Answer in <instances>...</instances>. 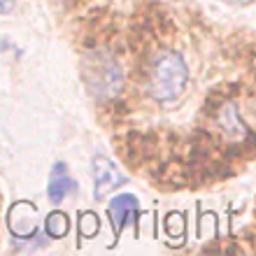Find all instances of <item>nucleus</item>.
Masks as SVG:
<instances>
[{"label": "nucleus", "instance_id": "obj_8", "mask_svg": "<svg viewBox=\"0 0 256 256\" xmlns=\"http://www.w3.org/2000/svg\"><path fill=\"white\" fill-rule=\"evenodd\" d=\"M14 0H0V14H10L14 10Z\"/></svg>", "mask_w": 256, "mask_h": 256}, {"label": "nucleus", "instance_id": "obj_7", "mask_svg": "<svg viewBox=\"0 0 256 256\" xmlns=\"http://www.w3.org/2000/svg\"><path fill=\"white\" fill-rule=\"evenodd\" d=\"M98 228H100V222H98V216L94 214V212H84L80 219V233L84 238H94L96 233H98Z\"/></svg>", "mask_w": 256, "mask_h": 256}, {"label": "nucleus", "instance_id": "obj_5", "mask_svg": "<svg viewBox=\"0 0 256 256\" xmlns=\"http://www.w3.org/2000/svg\"><path fill=\"white\" fill-rule=\"evenodd\" d=\"M74 191H80L77 182H74L72 177L68 175V168L66 163H56L54 168H52V175H49V184H47V196L52 202H61L66 196L74 194Z\"/></svg>", "mask_w": 256, "mask_h": 256}, {"label": "nucleus", "instance_id": "obj_9", "mask_svg": "<svg viewBox=\"0 0 256 256\" xmlns=\"http://www.w3.org/2000/svg\"><path fill=\"white\" fill-rule=\"evenodd\" d=\"M228 2H252V0H228Z\"/></svg>", "mask_w": 256, "mask_h": 256}, {"label": "nucleus", "instance_id": "obj_2", "mask_svg": "<svg viewBox=\"0 0 256 256\" xmlns=\"http://www.w3.org/2000/svg\"><path fill=\"white\" fill-rule=\"evenodd\" d=\"M82 77L96 98H112L122 91L124 84L122 66L108 52H88L82 61Z\"/></svg>", "mask_w": 256, "mask_h": 256}, {"label": "nucleus", "instance_id": "obj_1", "mask_svg": "<svg viewBox=\"0 0 256 256\" xmlns=\"http://www.w3.org/2000/svg\"><path fill=\"white\" fill-rule=\"evenodd\" d=\"M189 82V68L177 52H166L154 61L149 74V96L158 102L180 98Z\"/></svg>", "mask_w": 256, "mask_h": 256}, {"label": "nucleus", "instance_id": "obj_3", "mask_svg": "<svg viewBox=\"0 0 256 256\" xmlns=\"http://www.w3.org/2000/svg\"><path fill=\"white\" fill-rule=\"evenodd\" d=\"M91 172H94V196L96 200H102L110 191L126 184V175L116 168L114 163L105 156H96L91 161Z\"/></svg>", "mask_w": 256, "mask_h": 256}, {"label": "nucleus", "instance_id": "obj_4", "mask_svg": "<svg viewBox=\"0 0 256 256\" xmlns=\"http://www.w3.org/2000/svg\"><path fill=\"white\" fill-rule=\"evenodd\" d=\"M138 212H140V200L133 194H119L110 200L108 216H110V222H112V228H114L116 238L122 236V230L126 228L128 224L135 222Z\"/></svg>", "mask_w": 256, "mask_h": 256}, {"label": "nucleus", "instance_id": "obj_6", "mask_svg": "<svg viewBox=\"0 0 256 256\" xmlns=\"http://www.w3.org/2000/svg\"><path fill=\"white\" fill-rule=\"evenodd\" d=\"M68 230H70V219L63 212H52L44 219V233L49 238H66Z\"/></svg>", "mask_w": 256, "mask_h": 256}]
</instances>
